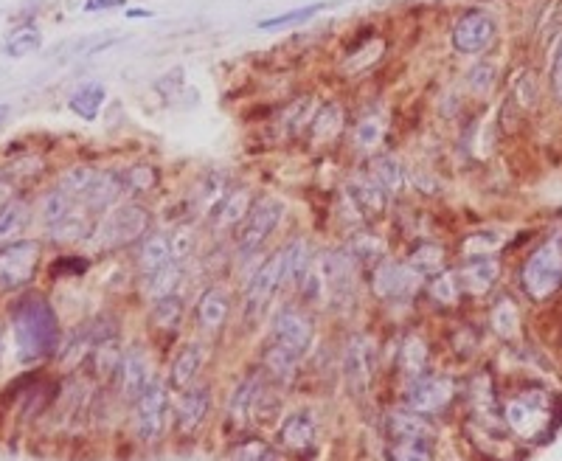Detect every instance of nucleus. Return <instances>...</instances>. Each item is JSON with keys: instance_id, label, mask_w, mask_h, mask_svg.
Listing matches in <instances>:
<instances>
[{"instance_id": "50", "label": "nucleus", "mask_w": 562, "mask_h": 461, "mask_svg": "<svg viewBox=\"0 0 562 461\" xmlns=\"http://www.w3.org/2000/svg\"><path fill=\"white\" fill-rule=\"evenodd\" d=\"M127 6V0H85V12H110Z\"/></svg>"}, {"instance_id": "51", "label": "nucleus", "mask_w": 562, "mask_h": 461, "mask_svg": "<svg viewBox=\"0 0 562 461\" xmlns=\"http://www.w3.org/2000/svg\"><path fill=\"white\" fill-rule=\"evenodd\" d=\"M12 200V194H9V186H0V209L6 206Z\"/></svg>"}, {"instance_id": "41", "label": "nucleus", "mask_w": 562, "mask_h": 461, "mask_svg": "<svg viewBox=\"0 0 562 461\" xmlns=\"http://www.w3.org/2000/svg\"><path fill=\"white\" fill-rule=\"evenodd\" d=\"M152 318H155V324L163 329L178 327L180 318H183V301H180V296H169L155 301V304H152Z\"/></svg>"}, {"instance_id": "13", "label": "nucleus", "mask_w": 562, "mask_h": 461, "mask_svg": "<svg viewBox=\"0 0 562 461\" xmlns=\"http://www.w3.org/2000/svg\"><path fill=\"white\" fill-rule=\"evenodd\" d=\"M116 388L124 402H135L152 383V369H149V355L141 346H133L121 355L119 369H116Z\"/></svg>"}, {"instance_id": "45", "label": "nucleus", "mask_w": 562, "mask_h": 461, "mask_svg": "<svg viewBox=\"0 0 562 461\" xmlns=\"http://www.w3.org/2000/svg\"><path fill=\"white\" fill-rule=\"evenodd\" d=\"M492 327L501 332L503 338H512L515 335V327H518V310L512 301H501L492 313Z\"/></svg>"}, {"instance_id": "3", "label": "nucleus", "mask_w": 562, "mask_h": 461, "mask_svg": "<svg viewBox=\"0 0 562 461\" xmlns=\"http://www.w3.org/2000/svg\"><path fill=\"white\" fill-rule=\"evenodd\" d=\"M503 419L523 439H540L554 428V397L543 388H523L506 402Z\"/></svg>"}, {"instance_id": "24", "label": "nucleus", "mask_w": 562, "mask_h": 461, "mask_svg": "<svg viewBox=\"0 0 562 461\" xmlns=\"http://www.w3.org/2000/svg\"><path fill=\"white\" fill-rule=\"evenodd\" d=\"M197 324L206 329V332H217L225 327L228 313H231V298L222 287H208L206 293L197 301Z\"/></svg>"}, {"instance_id": "35", "label": "nucleus", "mask_w": 562, "mask_h": 461, "mask_svg": "<svg viewBox=\"0 0 562 461\" xmlns=\"http://www.w3.org/2000/svg\"><path fill=\"white\" fill-rule=\"evenodd\" d=\"M104 96H107V93H104L102 85H85V88H79L74 96H71L68 107H71V113H76L79 119L93 121L99 116V110H102Z\"/></svg>"}, {"instance_id": "8", "label": "nucleus", "mask_w": 562, "mask_h": 461, "mask_svg": "<svg viewBox=\"0 0 562 461\" xmlns=\"http://www.w3.org/2000/svg\"><path fill=\"white\" fill-rule=\"evenodd\" d=\"M166 417H169V391L163 388V383L152 380L147 391L133 402L135 436L144 445H155L166 431Z\"/></svg>"}, {"instance_id": "19", "label": "nucleus", "mask_w": 562, "mask_h": 461, "mask_svg": "<svg viewBox=\"0 0 562 461\" xmlns=\"http://www.w3.org/2000/svg\"><path fill=\"white\" fill-rule=\"evenodd\" d=\"M172 242H169V231H152L138 242L135 248V265L141 276H152L166 265H172Z\"/></svg>"}, {"instance_id": "1", "label": "nucleus", "mask_w": 562, "mask_h": 461, "mask_svg": "<svg viewBox=\"0 0 562 461\" xmlns=\"http://www.w3.org/2000/svg\"><path fill=\"white\" fill-rule=\"evenodd\" d=\"M12 332H15L17 357L23 363H34L57 352L60 324L51 304L37 293L17 298L12 307Z\"/></svg>"}, {"instance_id": "46", "label": "nucleus", "mask_w": 562, "mask_h": 461, "mask_svg": "<svg viewBox=\"0 0 562 461\" xmlns=\"http://www.w3.org/2000/svg\"><path fill=\"white\" fill-rule=\"evenodd\" d=\"M40 45H43L40 31H23V34H15V37L6 43V54H9V57H26L31 51H37Z\"/></svg>"}, {"instance_id": "40", "label": "nucleus", "mask_w": 562, "mask_h": 461, "mask_svg": "<svg viewBox=\"0 0 562 461\" xmlns=\"http://www.w3.org/2000/svg\"><path fill=\"white\" fill-rule=\"evenodd\" d=\"M332 3H310V6H298L293 12H284V15L267 17L259 23V29H284V26H296V23H307L310 17H315L318 12L329 9Z\"/></svg>"}, {"instance_id": "23", "label": "nucleus", "mask_w": 562, "mask_h": 461, "mask_svg": "<svg viewBox=\"0 0 562 461\" xmlns=\"http://www.w3.org/2000/svg\"><path fill=\"white\" fill-rule=\"evenodd\" d=\"M385 425H388V433L394 442H430V436H433L428 419L408 411V408L391 411Z\"/></svg>"}, {"instance_id": "16", "label": "nucleus", "mask_w": 562, "mask_h": 461, "mask_svg": "<svg viewBox=\"0 0 562 461\" xmlns=\"http://www.w3.org/2000/svg\"><path fill=\"white\" fill-rule=\"evenodd\" d=\"M211 408V394L206 386H192L180 391L178 402H175V431L189 436L194 433L208 417Z\"/></svg>"}, {"instance_id": "10", "label": "nucleus", "mask_w": 562, "mask_h": 461, "mask_svg": "<svg viewBox=\"0 0 562 461\" xmlns=\"http://www.w3.org/2000/svg\"><path fill=\"white\" fill-rule=\"evenodd\" d=\"M281 284H284V265H281L279 248L253 270L251 282L245 287V313H248V318H259L265 313V307L270 304V298L279 293Z\"/></svg>"}, {"instance_id": "15", "label": "nucleus", "mask_w": 562, "mask_h": 461, "mask_svg": "<svg viewBox=\"0 0 562 461\" xmlns=\"http://www.w3.org/2000/svg\"><path fill=\"white\" fill-rule=\"evenodd\" d=\"M262 394H265V372H248L239 380L231 400H228V419L234 425H245L248 419L256 417L259 405H262Z\"/></svg>"}, {"instance_id": "29", "label": "nucleus", "mask_w": 562, "mask_h": 461, "mask_svg": "<svg viewBox=\"0 0 562 461\" xmlns=\"http://www.w3.org/2000/svg\"><path fill=\"white\" fill-rule=\"evenodd\" d=\"M346 253L355 259V265H380L385 256V242L377 234H371V231H360L355 237L349 239V245H346Z\"/></svg>"}, {"instance_id": "30", "label": "nucleus", "mask_w": 562, "mask_h": 461, "mask_svg": "<svg viewBox=\"0 0 562 461\" xmlns=\"http://www.w3.org/2000/svg\"><path fill=\"white\" fill-rule=\"evenodd\" d=\"M369 175L383 186L385 192H388V197H391V194H400L402 186H405V172H402V164L394 155H380V158H374Z\"/></svg>"}, {"instance_id": "6", "label": "nucleus", "mask_w": 562, "mask_h": 461, "mask_svg": "<svg viewBox=\"0 0 562 461\" xmlns=\"http://www.w3.org/2000/svg\"><path fill=\"white\" fill-rule=\"evenodd\" d=\"M312 341H315V324H312V315L307 310H301L296 304H284L279 313L273 315L270 343H276L284 352H290L301 360L310 352Z\"/></svg>"}, {"instance_id": "2", "label": "nucleus", "mask_w": 562, "mask_h": 461, "mask_svg": "<svg viewBox=\"0 0 562 461\" xmlns=\"http://www.w3.org/2000/svg\"><path fill=\"white\" fill-rule=\"evenodd\" d=\"M520 284L532 301H548L557 296L562 287V234L548 237L543 245H537L523 268H520Z\"/></svg>"}, {"instance_id": "38", "label": "nucleus", "mask_w": 562, "mask_h": 461, "mask_svg": "<svg viewBox=\"0 0 562 461\" xmlns=\"http://www.w3.org/2000/svg\"><path fill=\"white\" fill-rule=\"evenodd\" d=\"M29 220V206L23 200H9L3 209H0V242L3 239H12L17 231H23V225Z\"/></svg>"}, {"instance_id": "12", "label": "nucleus", "mask_w": 562, "mask_h": 461, "mask_svg": "<svg viewBox=\"0 0 562 461\" xmlns=\"http://www.w3.org/2000/svg\"><path fill=\"white\" fill-rule=\"evenodd\" d=\"M495 40V20L484 9H467L453 26V48L459 54H481Z\"/></svg>"}, {"instance_id": "27", "label": "nucleus", "mask_w": 562, "mask_h": 461, "mask_svg": "<svg viewBox=\"0 0 562 461\" xmlns=\"http://www.w3.org/2000/svg\"><path fill=\"white\" fill-rule=\"evenodd\" d=\"M180 279H183V265H178V262L166 265V268L152 273V276H144V290H147L149 301L155 304V301H161V298L178 296Z\"/></svg>"}, {"instance_id": "5", "label": "nucleus", "mask_w": 562, "mask_h": 461, "mask_svg": "<svg viewBox=\"0 0 562 461\" xmlns=\"http://www.w3.org/2000/svg\"><path fill=\"white\" fill-rule=\"evenodd\" d=\"M149 231V211L141 203H119L116 209L107 214L99 228H96V242L102 248H124L147 237Z\"/></svg>"}, {"instance_id": "39", "label": "nucleus", "mask_w": 562, "mask_h": 461, "mask_svg": "<svg viewBox=\"0 0 562 461\" xmlns=\"http://www.w3.org/2000/svg\"><path fill=\"white\" fill-rule=\"evenodd\" d=\"M225 461H281V453L262 439H248L234 447Z\"/></svg>"}, {"instance_id": "9", "label": "nucleus", "mask_w": 562, "mask_h": 461, "mask_svg": "<svg viewBox=\"0 0 562 461\" xmlns=\"http://www.w3.org/2000/svg\"><path fill=\"white\" fill-rule=\"evenodd\" d=\"M419 284H422V273L411 268L408 262L383 259L371 270V290L383 301H405L419 290Z\"/></svg>"}, {"instance_id": "11", "label": "nucleus", "mask_w": 562, "mask_h": 461, "mask_svg": "<svg viewBox=\"0 0 562 461\" xmlns=\"http://www.w3.org/2000/svg\"><path fill=\"white\" fill-rule=\"evenodd\" d=\"M456 397V386L447 377H419L411 383L408 394H405V408L414 411L419 417H430V414H442L444 408Z\"/></svg>"}, {"instance_id": "7", "label": "nucleus", "mask_w": 562, "mask_h": 461, "mask_svg": "<svg viewBox=\"0 0 562 461\" xmlns=\"http://www.w3.org/2000/svg\"><path fill=\"white\" fill-rule=\"evenodd\" d=\"M40 251L43 248L37 239H17L12 245L0 248V293L20 290L34 279Z\"/></svg>"}, {"instance_id": "47", "label": "nucleus", "mask_w": 562, "mask_h": 461, "mask_svg": "<svg viewBox=\"0 0 562 461\" xmlns=\"http://www.w3.org/2000/svg\"><path fill=\"white\" fill-rule=\"evenodd\" d=\"M169 242H172V259L183 265V259L192 253L194 248V234L189 228H175V231H169Z\"/></svg>"}, {"instance_id": "14", "label": "nucleus", "mask_w": 562, "mask_h": 461, "mask_svg": "<svg viewBox=\"0 0 562 461\" xmlns=\"http://www.w3.org/2000/svg\"><path fill=\"white\" fill-rule=\"evenodd\" d=\"M374 341L369 335H355L349 346H346V357H343V372H346V383L355 394H363L371 386L374 377Z\"/></svg>"}, {"instance_id": "33", "label": "nucleus", "mask_w": 562, "mask_h": 461, "mask_svg": "<svg viewBox=\"0 0 562 461\" xmlns=\"http://www.w3.org/2000/svg\"><path fill=\"white\" fill-rule=\"evenodd\" d=\"M343 130V110L338 105H326L310 124V138L315 144L335 141Z\"/></svg>"}, {"instance_id": "48", "label": "nucleus", "mask_w": 562, "mask_h": 461, "mask_svg": "<svg viewBox=\"0 0 562 461\" xmlns=\"http://www.w3.org/2000/svg\"><path fill=\"white\" fill-rule=\"evenodd\" d=\"M548 82H551V96L562 110V40L554 48V57H551V71H548Z\"/></svg>"}, {"instance_id": "26", "label": "nucleus", "mask_w": 562, "mask_h": 461, "mask_svg": "<svg viewBox=\"0 0 562 461\" xmlns=\"http://www.w3.org/2000/svg\"><path fill=\"white\" fill-rule=\"evenodd\" d=\"M312 259H315V253H312L310 242L304 237H296L290 239L284 248H281V265H284V284L293 282L301 287L304 282V276H307V270H310Z\"/></svg>"}, {"instance_id": "31", "label": "nucleus", "mask_w": 562, "mask_h": 461, "mask_svg": "<svg viewBox=\"0 0 562 461\" xmlns=\"http://www.w3.org/2000/svg\"><path fill=\"white\" fill-rule=\"evenodd\" d=\"M444 262H447V253L439 242H419L414 251H411V259L408 265L414 270H419L422 276H436L442 273Z\"/></svg>"}, {"instance_id": "44", "label": "nucleus", "mask_w": 562, "mask_h": 461, "mask_svg": "<svg viewBox=\"0 0 562 461\" xmlns=\"http://www.w3.org/2000/svg\"><path fill=\"white\" fill-rule=\"evenodd\" d=\"M380 138H383V121L377 119V116H363V119L357 121V130H355V141L360 144L363 149H371L380 144Z\"/></svg>"}, {"instance_id": "20", "label": "nucleus", "mask_w": 562, "mask_h": 461, "mask_svg": "<svg viewBox=\"0 0 562 461\" xmlns=\"http://www.w3.org/2000/svg\"><path fill=\"white\" fill-rule=\"evenodd\" d=\"M203 363H206V349L200 343H186L180 349L175 360H172V369H169V386L175 391H186V388L197 386V377L203 372Z\"/></svg>"}, {"instance_id": "53", "label": "nucleus", "mask_w": 562, "mask_h": 461, "mask_svg": "<svg viewBox=\"0 0 562 461\" xmlns=\"http://www.w3.org/2000/svg\"><path fill=\"white\" fill-rule=\"evenodd\" d=\"M127 17H149V12H144V9H130Z\"/></svg>"}, {"instance_id": "32", "label": "nucleus", "mask_w": 562, "mask_h": 461, "mask_svg": "<svg viewBox=\"0 0 562 461\" xmlns=\"http://www.w3.org/2000/svg\"><path fill=\"white\" fill-rule=\"evenodd\" d=\"M296 363L298 357L290 355V352H284L281 346H276V343H270L265 352V369L262 372L270 374L276 383H281V386H287L293 377H296Z\"/></svg>"}, {"instance_id": "37", "label": "nucleus", "mask_w": 562, "mask_h": 461, "mask_svg": "<svg viewBox=\"0 0 562 461\" xmlns=\"http://www.w3.org/2000/svg\"><path fill=\"white\" fill-rule=\"evenodd\" d=\"M430 298L436 301V304H456L461 298V282H459V273H453V270H442V273H436V276H430Z\"/></svg>"}, {"instance_id": "22", "label": "nucleus", "mask_w": 562, "mask_h": 461, "mask_svg": "<svg viewBox=\"0 0 562 461\" xmlns=\"http://www.w3.org/2000/svg\"><path fill=\"white\" fill-rule=\"evenodd\" d=\"M349 203L355 206L360 217H377L383 214L385 203H388V192L377 180L366 175V178H355L349 183Z\"/></svg>"}, {"instance_id": "25", "label": "nucleus", "mask_w": 562, "mask_h": 461, "mask_svg": "<svg viewBox=\"0 0 562 461\" xmlns=\"http://www.w3.org/2000/svg\"><path fill=\"white\" fill-rule=\"evenodd\" d=\"M253 200H256V197H253L248 189H231V192L225 194V200H222V206L217 209V214L211 217V223L217 225L220 231L239 228V225L245 223V217L251 214Z\"/></svg>"}, {"instance_id": "18", "label": "nucleus", "mask_w": 562, "mask_h": 461, "mask_svg": "<svg viewBox=\"0 0 562 461\" xmlns=\"http://www.w3.org/2000/svg\"><path fill=\"white\" fill-rule=\"evenodd\" d=\"M498 273H501V265H498L495 256H473V259H467V265L459 273L461 293L475 298L487 296L492 284L498 282Z\"/></svg>"}, {"instance_id": "34", "label": "nucleus", "mask_w": 562, "mask_h": 461, "mask_svg": "<svg viewBox=\"0 0 562 461\" xmlns=\"http://www.w3.org/2000/svg\"><path fill=\"white\" fill-rule=\"evenodd\" d=\"M76 200L71 197V194L65 192V189H54V192H48L43 197V203H40V217H43V223L48 225V228H54V225H60L71 211L76 209L74 206Z\"/></svg>"}, {"instance_id": "17", "label": "nucleus", "mask_w": 562, "mask_h": 461, "mask_svg": "<svg viewBox=\"0 0 562 461\" xmlns=\"http://www.w3.org/2000/svg\"><path fill=\"white\" fill-rule=\"evenodd\" d=\"M318 439V422L310 408H298L287 414L279 428V442L293 453H307Z\"/></svg>"}, {"instance_id": "28", "label": "nucleus", "mask_w": 562, "mask_h": 461, "mask_svg": "<svg viewBox=\"0 0 562 461\" xmlns=\"http://www.w3.org/2000/svg\"><path fill=\"white\" fill-rule=\"evenodd\" d=\"M400 372L408 374L411 380H419L425 377V369H428V343L422 341L419 335H408L400 346Z\"/></svg>"}, {"instance_id": "52", "label": "nucleus", "mask_w": 562, "mask_h": 461, "mask_svg": "<svg viewBox=\"0 0 562 461\" xmlns=\"http://www.w3.org/2000/svg\"><path fill=\"white\" fill-rule=\"evenodd\" d=\"M9 116H12V107H9V105H0V127L6 124V119H9Z\"/></svg>"}, {"instance_id": "36", "label": "nucleus", "mask_w": 562, "mask_h": 461, "mask_svg": "<svg viewBox=\"0 0 562 461\" xmlns=\"http://www.w3.org/2000/svg\"><path fill=\"white\" fill-rule=\"evenodd\" d=\"M88 214H90L88 209H74L60 225L51 228V237L60 239V242H76V239L88 237L90 231H93V228H90Z\"/></svg>"}, {"instance_id": "4", "label": "nucleus", "mask_w": 562, "mask_h": 461, "mask_svg": "<svg viewBox=\"0 0 562 461\" xmlns=\"http://www.w3.org/2000/svg\"><path fill=\"white\" fill-rule=\"evenodd\" d=\"M281 220H284V203H281L279 197H270V194L256 197L251 214H248L245 223L237 228L239 253H242V256H253V253L262 251L267 239L276 234Z\"/></svg>"}, {"instance_id": "21", "label": "nucleus", "mask_w": 562, "mask_h": 461, "mask_svg": "<svg viewBox=\"0 0 562 461\" xmlns=\"http://www.w3.org/2000/svg\"><path fill=\"white\" fill-rule=\"evenodd\" d=\"M121 194H124V178L116 175V172H110V169H99L93 183H90V189L79 203H82V209L88 211H107L110 206L119 203Z\"/></svg>"}, {"instance_id": "43", "label": "nucleus", "mask_w": 562, "mask_h": 461, "mask_svg": "<svg viewBox=\"0 0 562 461\" xmlns=\"http://www.w3.org/2000/svg\"><path fill=\"white\" fill-rule=\"evenodd\" d=\"M388 461H436L428 442H394Z\"/></svg>"}, {"instance_id": "49", "label": "nucleus", "mask_w": 562, "mask_h": 461, "mask_svg": "<svg viewBox=\"0 0 562 461\" xmlns=\"http://www.w3.org/2000/svg\"><path fill=\"white\" fill-rule=\"evenodd\" d=\"M85 270H88V259H79V256H62L51 265L54 276H79Z\"/></svg>"}, {"instance_id": "42", "label": "nucleus", "mask_w": 562, "mask_h": 461, "mask_svg": "<svg viewBox=\"0 0 562 461\" xmlns=\"http://www.w3.org/2000/svg\"><path fill=\"white\" fill-rule=\"evenodd\" d=\"M121 178H124V189L130 192H152L158 186V172L147 164L130 166Z\"/></svg>"}]
</instances>
